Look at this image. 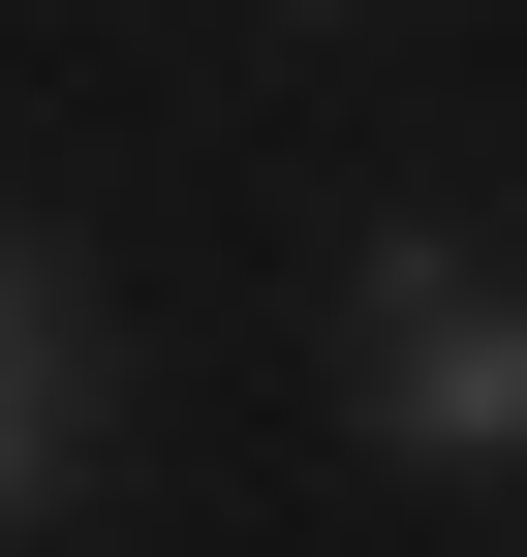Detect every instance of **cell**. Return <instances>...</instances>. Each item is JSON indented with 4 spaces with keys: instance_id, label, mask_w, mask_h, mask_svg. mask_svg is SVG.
I'll return each mask as SVG.
<instances>
[{
    "instance_id": "1",
    "label": "cell",
    "mask_w": 527,
    "mask_h": 557,
    "mask_svg": "<svg viewBox=\"0 0 527 557\" xmlns=\"http://www.w3.org/2000/svg\"><path fill=\"white\" fill-rule=\"evenodd\" d=\"M342 403H372V434H404V465H527V278L404 218V248L342 278Z\"/></svg>"
},
{
    "instance_id": "2",
    "label": "cell",
    "mask_w": 527,
    "mask_h": 557,
    "mask_svg": "<svg viewBox=\"0 0 527 557\" xmlns=\"http://www.w3.org/2000/svg\"><path fill=\"white\" fill-rule=\"evenodd\" d=\"M62 465H94V278L0 218V557L62 527Z\"/></svg>"
}]
</instances>
